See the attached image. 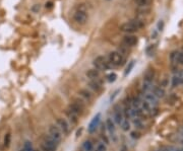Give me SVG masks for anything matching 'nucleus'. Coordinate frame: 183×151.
<instances>
[{"label":"nucleus","instance_id":"24","mask_svg":"<svg viewBox=\"0 0 183 151\" xmlns=\"http://www.w3.org/2000/svg\"><path fill=\"white\" fill-rule=\"evenodd\" d=\"M106 78H107V81L108 82H114L115 80L117 79V74L114 73V72H112V73H109L107 76H106Z\"/></svg>","mask_w":183,"mask_h":151},{"label":"nucleus","instance_id":"9","mask_svg":"<svg viewBox=\"0 0 183 151\" xmlns=\"http://www.w3.org/2000/svg\"><path fill=\"white\" fill-rule=\"evenodd\" d=\"M73 20L78 24H86L88 20L86 11L84 10H76L73 14Z\"/></svg>","mask_w":183,"mask_h":151},{"label":"nucleus","instance_id":"31","mask_svg":"<svg viewBox=\"0 0 183 151\" xmlns=\"http://www.w3.org/2000/svg\"><path fill=\"white\" fill-rule=\"evenodd\" d=\"M134 125H135L137 128H139V129L144 128V125H142V120H140L139 118H135V119H134Z\"/></svg>","mask_w":183,"mask_h":151},{"label":"nucleus","instance_id":"14","mask_svg":"<svg viewBox=\"0 0 183 151\" xmlns=\"http://www.w3.org/2000/svg\"><path fill=\"white\" fill-rule=\"evenodd\" d=\"M144 100H146V102H149L150 104H151L153 108H157L158 106V97L155 96V95L153 94L152 92H146L144 95Z\"/></svg>","mask_w":183,"mask_h":151},{"label":"nucleus","instance_id":"13","mask_svg":"<svg viewBox=\"0 0 183 151\" xmlns=\"http://www.w3.org/2000/svg\"><path fill=\"white\" fill-rule=\"evenodd\" d=\"M124 120V116H123V112L121 111V109L119 107H115L114 108V118L113 121L117 125H121V123Z\"/></svg>","mask_w":183,"mask_h":151},{"label":"nucleus","instance_id":"15","mask_svg":"<svg viewBox=\"0 0 183 151\" xmlns=\"http://www.w3.org/2000/svg\"><path fill=\"white\" fill-rule=\"evenodd\" d=\"M88 85L90 89H93V90L96 91V92H100V91L102 90V88H103V86H102V82L100 81V79L90 80Z\"/></svg>","mask_w":183,"mask_h":151},{"label":"nucleus","instance_id":"2","mask_svg":"<svg viewBox=\"0 0 183 151\" xmlns=\"http://www.w3.org/2000/svg\"><path fill=\"white\" fill-rule=\"evenodd\" d=\"M108 60H109L110 64L113 65V66H121V65L124 64L125 57L121 55L118 51H113L108 56Z\"/></svg>","mask_w":183,"mask_h":151},{"label":"nucleus","instance_id":"30","mask_svg":"<svg viewBox=\"0 0 183 151\" xmlns=\"http://www.w3.org/2000/svg\"><path fill=\"white\" fill-rule=\"evenodd\" d=\"M10 139H11V135L9 133H7L4 137V145L6 147H8L9 144H10Z\"/></svg>","mask_w":183,"mask_h":151},{"label":"nucleus","instance_id":"20","mask_svg":"<svg viewBox=\"0 0 183 151\" xmlns=\"http://www.w3.org/2000/svg\"><path fill=\"white\" fill-rule=\"evenodd\" d=\"M78 94L82 97H84L86 100H88V102L92 99V93H90V91H88V89H80V90L78 91Z\"/></svg>","mask_w":183,"mask_h":151},{"label":"nucleus","instance_id":"16","mask_svg":"<svg viewBox=\"0 0 183 151\" xmlns=\"http://www.w3.org/2000/svg\"><path fill=\"white\" fill-rule=\"evenodd\" d=\"M106 128H107L108 132H109L110 136H115V132H116V127H115V123L111 118H108L106 120Z\"/></svg>","mask_w":183,"mask_h":151},{"label":"nucleus","instance_id":"18","mask_svg":"<svg viewBox=\"0 0 183 151\" xmlns=\"http://www.w3.org/2000/svg\"><path fill=\"white\" fill-rule=\"evenodd\" d=\"M151 90H152V93H153L155 96H157L158 98L165 96V90H164V88H162L161 86H154L152 87Z\"/></svg>","mask_w":183,"mask_h":151},{"label":"nucleus","instance_id":"27","mask_svg":"<svg viewBox=\"0 0 183 151\" xmlns=\"http://www.w3.org/2000/svg\"><path fill=\"white\" fill-rule=\"evenodd\" d=\"M24 151H35L34 149H33L32 142H31V141H26V142H24Z\"/></svg>","mask_w":183,"mask_h":151},{"label":"nucleus","instance_id":"35","mask_svg":"<svg viewBox=\"0 0 183 151\" xmlns=\"http://www.w3.org/2000/svg\"><path fill=\"white\" fill-rule=\"evenodd\" d=\"M82 151H84V150H82Z\"/></svg>","mask_w":183,"mask_h":151},{"label":"nucleus","instance_id":"11","mask_svg":"<svg viewBox=\"0 0 183 151\" xmlns=\"http://www.w3.org/2000/svg\"><path fill=\"white\" fill-rule=\"evenodd\" d=\"M56 123H57L56 126L60 129V131L62 132L63 134L67 135V134L69 133V124L67 123V121L64 118H58Z\"/></svg>","mask_w":183,"mask_h":151},{"label":"nucleus","instance_id":"19","mask_svg":"<svg viewBox=\"0 0 183 151\" xmlns=\"http://www.w3.org/2000/svg\"><path fill=\"white\" fill-rule=\"evenodd\" d=\"M134 2L138 7H150L153 0H134Z\"/></svg>","mask_w":183,"mask_h":151},{"label":"nucleus","instance_id":"3","mask_svg":"<svg viewBox=\"0 0 183 151\" xmlns=\"http://www.w3.org/2000/svg\"><path fill=\"white\" fill-rule=\"evenodd\" d=\"M93 64L97 70H104V71L110 69V67H111L109 60L104 56H98L97 58H95Z\"/></svg>","mask_w":183,"mask_h":151},{"label":"nucleus","instance_id":"5","mask_svg":"<svg viewBox=\"0 0 183 151\" xmlns=\"http://www.w3.org/2000/svg\"><path fill=\"white\" fill-rule=\"evenodd\" d=\"M41 146L44 151H56L58 144L52 138H50L48 135H46V136H44L43 139H42Z\"/></svg>","mask_w":183,"mask_h":151},{"label":"nucleus","instance_id":"8","mask_svg":"<svg viewBox=\"0 0 183 151\" xmlns=\"http://www.w3.org/2000/svg\"><path fill=\"white\" fill-rule=\"evenodd\" d=\"M101 114L100 113H98L97 115H95L94 116V118L92 119V121L90 122V124H88V131L90 134H93L96 132V130L98 129V127H99L100 123H101Z\"/></svg>","mask_w":183,"mask_h":151},{"label":"nucleus","instance_id":"25","mask_svg":"<svg viewBox=\"0 0 183 151\" xmlns=\"http://www.w3.org/2000/svg\"><path fill=\"white\" fill-rule=\"evenodd\" d=\"M121 128L123 131H128L130 129V123L128 122V120H123V122L121 123Z\"/></svg>","mask_w":183,"mask_h":151},{"label":"nucleus","instance_id":"10","mask_svg":"<svg viewBox=\"0 0 183 151\" xmlns=\"http://www.w3.org/2000/svg\"><path fill=\"white\" fill-rule=\"evenodd\" d=\"M138 42V39L137 37H135V36L133 35H126L123 37V40H122V43H123V46H125V47H134V46L137 44Z\"/></svg>","mask_w":183,"mask_h":151},{"label":"nucleus","instance_id":"12","mask_svg":"<svg viewBox=\"0 0 183 151\" xmlns=\"http://www.w3.org/2000/svg\"><path fill=\"white\" fill-rule=\"evenodd\" d=\"M170 59L174 64L176 65H182L183 64V53L179 51H174L170 55Z\"/></svg>","mask_w":183,"mask_h":151},{"label":"nucleus","instance_id":"26","mask_svg":"<svg viewBox=\"0 0 183 151\" xmlns=\"http://www.w3.org/2000/svg\"><path fill=\"white\" fill-rule=\"evenodd\" d=\"M133 66H134V61L129 62V64H128V66L126 67V69H125V71H124V76H127L130 73V71H131V69L133 68Z\"/></svg>","mask_w":183,"mask_h":151},{"label":"nucleus","instance_id":"7","mask_svg":"<svg viewBox=\"0 0 183 151\" xmlns=\"http://www.w3.org/2000/svg\"><path fill=\"white\" fill-rule=\"evenodd\" d=\"M120 30L123 32H126L127 35H132L133 32H137L138 28L136 26V24L132 22V20L128 22H125V24H121L120 26Z\"/></svg>","mask_w":183,"mask_h":151},{"label":"nucleus","instance_id":"36","mask_svg":"<svg viewBox=\"0 0 183 151\" xmlns=\"http://www.w3.org/2000/svg\"><path fill=\"white\" fill-rule=\"evenodd\" d=\"M182 135H183V132H182Z\"/></svg>","mask_w":183,"mask_h":151},{"label":"nucleus","instance_id":"4","mask_svg":"<svg viewBox=\"0 0 183 151\" xmlns=\"http://www.w3.org/2000/svg\"><path fill=\"white\" fill-rule=\"evenodd\" d=\"M67 110L78 117L84 113V104L82 100H80V99H74V100L68 106V109H67Z\"/></svg>","mask_w":183,"mask_h":151},{"label":"nucleus","instance_id":"33","mask_svg":"<svg viewBox=\"0 0 183 151\" xmlns=\"http://www.w3.org/2000/svg\"><path fill=\"white\" fill-rule=\"evenodd\" d=\"M52 5H53V3H52V2H48V3H46V7H48V8H51Z\"/></svg>","mask_w":183,"mask_h":151},{"label":"nucleus","instance_id":"32","mask_svg":"<svg viewBox=\"0 0 183 151\" xmlns=\"http://www.w3.org/2000/svg\"><path fill=\"white\" fill-rule=\"evenodd\" d=\"M132 138H139V133H136V132H132L131 133Z\"/></svg>","mask_w":183,"mask_h":151},{"label":"nucleus","instance_id":"28","mask_svg":"<svg viewBox=\"0 0 183 151\" xmlns=\"http://www.w3.org/2000/svg\"><path fill=\"white\" fill-rule=\"evenodd\" d=\"M151 8L150 7H138L137 11L139 12V14H148L150 12Z\"/></svg>","mask_w":183,"mask_h":151},{"label":"nucleus","instance_id":"22","mask_svg":"<svg viewBox=\"0 0 183 151\" xmlns=\"http://www.w3.org/2000/svg\"><path fill=\"white\" fill-rule=\"evenodd\" d=\"M181 83H183V79L180 76H174L172 78V86H178Z\"/></svg>","mask_w":183,"mask_h":151},{"label":"nucleus","instance_id":"1","mask_svg":"<svg viewBox=\"0 0 183 151\" xmlns=\"http://www.w3.org/2000/svg\"><path fill=\"white\" fill-rule=\"evenodd\" d=\"M154 77H155V71L152 68L146 70L144 75V83H142V91L149 92L150 89H152V83H153Z\"/></svg>","mask_w":183,"mask_h":151},{"label":"nucleus","instance_id":"6","mask_svg":"<svg viewBox=\"0 0 183 151\" xmlns=\"http://www.w3.org/2000/svg\"><path fill=\"white\" fill-rule=\"evenodd\" d=\"M48 136L53 139L57 144H59L61 139H62V132L60 131V129L56 125H51L49 127V134H48Z\"/></svg>","mask_w":183,"mask_h":151},{"label":"nucleus","instance_id":"23","mask_svg":"<svg viewBox=\"0 0 183 151\" xmlns=\"http://www.w3.org/2000/svg\"><path fill=\"white\" fill-rule=\"evenodd\" d=\"M66 114H67V117L69 118V120H70L71 123H72V124H76V122H78V116H76V115H74L73 113L69 112L68 110H67Z\"/></svg>","mask_w":183,"mask_h":151},{"label":"nucleus","instance_id":"29","mask_svg":"<svg viewBox=\"0 0 183 151\" xmlns=\"http://www.w3.org/2000/svg\"><path fill=\"white\" fill-rule=\"evenodd\" d=\"M96 151H107V146L103 142L99 143L96 147Z\"/></svg>","mask_w":183,"mask_h":151},{"label":"nucleus","instance_id":"34","mask_svg":"<svg viewBox=\"0 0 183 151\" xmlns=\"http://www.w3.org/2000/svg\"><path fill=\"white\" fill-rule=\"evenodd\" d=\"M181 150H182V151H183V148H181Z\"/></svg>","mask_w":183,"mask_h":151},{"label":"nucleus","instance_id":"21","mask_svg":"<svg viewBox=\"0 0 183 151\" xmlns=\"http://www.w3.org/2000/svg\"><path fill=\"white\" fill-rule=\"evenodd\" d=\"M82 150L84 151H94V144L92 141L86 140L82 143Z\"/></svg>","mask_w":183,"mask_h":151},{"label":"nucleus","instance_id":"17","mask_svg":"<svg viewBox=\"0 0 183 151\" xmlns=\"http://www.w3.org/2000/svg\"><path fill=\"white\" fill-rule=\"evenodd\" d=\"M86 76L88 78H90V80L99 79L100 72H99V70H97L96 68H94V69H88V71L86 72Z\"/></svg>","mask_w":183,"mask_h":151}]
</instances>
